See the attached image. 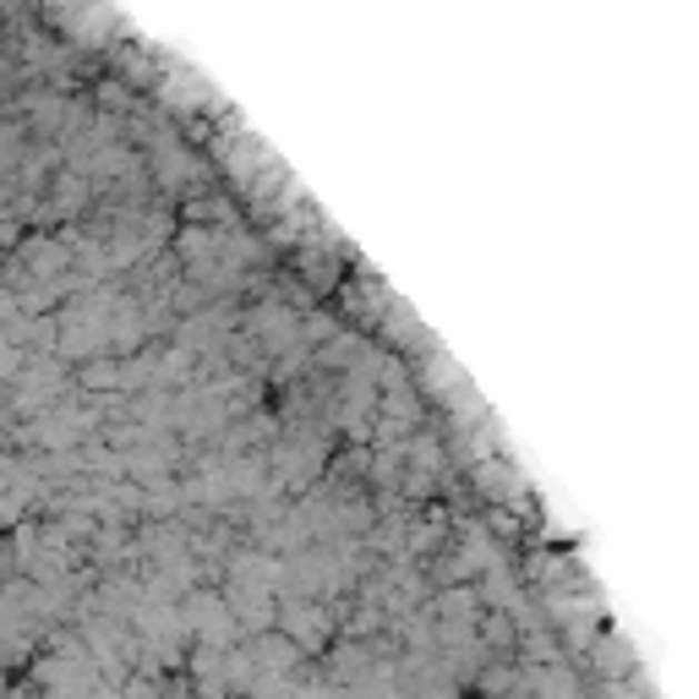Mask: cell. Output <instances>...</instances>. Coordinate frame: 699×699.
<instances>
[{
	"label": "cell",
	"instance_id": "cell-1",
	"mask_svg": "<svg viewBox=\"0 0 699 699\" xmlns=\"http://www.w3.org/2000/svg\"><path fill=\"white\" fill-rule=\"evenodd\" d=\"M208 645H224L230 639V618H224V607H213V601H197V618H191Z\"/></svg>",
	"mask_w": 699,
	"mask_h": 699
},
{
	"label": "cell",
	"instance_id": "cell-2",
	"mask_svg": "<svg viewBox=\"0 0 699 699\" xmlns=\"http://www.w3.org/2000/svg\"><path fill=\"white\" fill-rule=\"evenodd\" d=\"M541 695L547 699H579V689H573L563 672H547V678H541Z\"/></svg>",
	"mask_w": 699,
	"mask_h": 699
}]
</instances>
